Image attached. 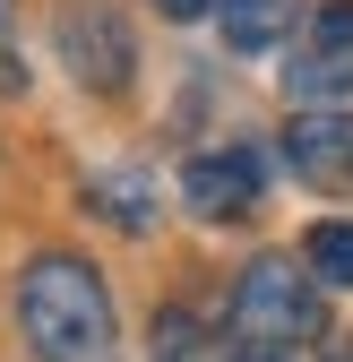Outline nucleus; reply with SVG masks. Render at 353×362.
<instances>
[{
	"label": "nucleus",
	"mask_w": 353,
	"mask_h": 362,
	"mask_svg": "<svg viewBox=\"0 0 353 362\" xmlns=\"http://www.w3.org/2000/svg\"><path fill=\"white\" fill-rule=\"evenodd\" d=\"M285 95L293 104H345L353 95V0H319L301 26L293 61H285Z\"/></svg>",
	"instance_id": "7ed1b4c3"
},
{
	"label": "nucleus",
	"mask_w": 353,
	"mask_h": 362,
	"mask_svg": "<svg viewBox=\"0 0 353 362\" xmlns=\"http://www.w3.org/2000/svg\"><path fill=\"white\" fill-rule=\"evenodd\" d=\"M285 156L311 190H353V112L336 104H311L293 129H285Z\"/></svg>",
	"instance_id": "39448f33"
},
{
	"label": "nucleus",
	"mask_w": 353,
	"mask_h": 362,
	"mask_svg": "<svg viewBox=\"0 0 353 362\" xmlns=\"http://www.w3.org/2000/svg\"><path fill=\"white\" fill-rule=\"evenodd\" d=\"M301 259H311V276H319V285H345V293H353V224H311Z\"/></svg>",
	"instance_id": "6e6552de"
},
{
	"label": "nucleus",
	"mask_w": 353,
	"mask_h": 362,
	"mask_svg": "<svg viewBox=\"0 0 353 362\" xmlns=\"http://www.w3.org/2000/svg\"><path fill=\"white\" fill-rule=\"evenodd\" d=\"M336 362H353V354H336Z\"/></svg>",
	"instance_id": "ddd939ff"
},
{
	"label": "nucleus",
	"mask_w": 353,
	"mask_h": 362,
	"mask_svg": "<svg viewBox=\"0 0 353 362\" xmlns=\"http://www.w3.org/2000/svg\"><path fill=\"white\" fill-rule=\"evenodd\" d=\"M61 61L78 69V86H129V69H138L129 26L112 9H69L61 18Z\"/></svg>",
	"instance_id": "423d86ee"
},
{
	"label": "nucleus",
	"mask_w": 353,
	"mask_h": 362,
	"mask_svg": "<svg viewBox=\"0 0 353 362\" xmlns=\"http://www.w3.org/2000/svg\"><path fill=\"white\" fill-rule=\"evenodd\" d=\"M293 26V0H225V43L233 52H268Z\"/></svg>",
	"instance_id": "0eeeda50"
},
{
	"label": "nucleus",
	"mask_w": 353,
	"mask_h": 362,
	"mask_svg": "<svg viewBox=\"0 0 353 362\" xmlns=\"http://www.w3.org/2000/svg\"><path fill=\"white\" fill-rule=\"evenodd\" d=\"M258 190H268V164H258V147H215L181 173V199L207 216V224H225L241 207H258Z\"/></svg>",
	"instance_id": "20e7f679"
},
{
	"label": "nucleus",
	"mask_w": 353,
	"mask_h": 362,
	"mask_svg": "<svg viewBox=\"0 0 353 362\" xmlns=\"http://www.w3.org/2000/svg\"><path fill=\"white\" fill-rule=\"evenodd\" d=\"M0 78H9V0H0Z\"/></svg>",
	"instance_id": "9b49d317"
},
{
	"label": "nucleus",
	"mask_w": 353,
	"mask_h": 362,
	"mask_svg": "<svg viewBox=\"0 0 353 362\" xmlns=\"http://www.w3.org/2000/svg\"><path fill=\"white\" fill-rule=\"evenodd\" d=\"M18 328L43 362H104L112 354V293L86 259L52 250L18 276Z\"/></svg>",
	"instance_id": "f257e3e1"
},
{
	"label": "nucleus",
	"mask_w": 353,
	"mask_h": 362,
	"mask_svg": "<svg viewBox=\"0 0 353 362\" xmlns=\"http://www.w3.org/2000/svg\"><path fill=\"white\" fill-rule=\"evenodd\" d=\"M95 199H112L121 224H147V181H95Z\"/></svg>",
	"instance_id": "1a4fd4ad"
},
{
	"label": "nucleus",
	"mask_w": 353,
	"mask_h": 362,
	"mask_svg": "<svg viewBox=\"0 0 353 362\" xmlns=\"http://www.w3.org/2000/svg\"><path fill=\"white\" fill-rule=\"evenodd\" d=\"M241 362H285V354H241Z\"/></svg>",
	"instance_id": "f8f14e48"
},
{
	"label": "nucleus",
	"mask_w": 353,
	"mask_h": 362,
	"mask_svg": "<svg viewBox=\"0 0 353 362\" xmlns=\"http://www.w3.org/2000/svg\"><path fill=\"white\" fill-rule=\"evenodd\" d=\"M164 18H198V9H215V0H155Z\"/></svg>",
	"instance_id": "9d476101"
},
{
	"label": "nucleus",
	"mask_w": 353,
	"mask_h": 362,
	"mask_svg": "<svg viewBox=\"0 0 353 362\" xmlns=\"http://www.w3.org/2000/svg\"><path fill=\"white\" fill-rule=\"evenodd\" d=\"M233 328H241L258 354H285V345H319L328 310H319L311 276H301L293 259H250L241 285H233Z\"/></svg>",
	"instance_id": "f03ea898"
}]
</instances>
